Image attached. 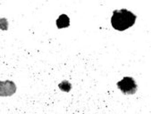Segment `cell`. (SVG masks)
<instances>
[{
    "instance_id": "1",
    "label": "cell",
    "mask_w": 151,
    "mask_h": 114,
    "mask_svg": "<svg viewBox=\"0 0 151 114\" xmlns=\"http://www.w3.org/2000/svg\"><path fill=\"white\" fill-rule=\"evenodd\" d=\"M137 16L127 9L114 10L111 18V23L114 30L124 31L134 25Z\"/></svg>"
},
{
    "instance_id": "2",
    "label": "cell",
    "mask_w": 151,
    "mask_h": 114,
    "mask_svg": "<svg viewBox=\"0 0 151 114\" xmlns=\"http://www.w3.org/2000/svg\"><path fill=\"white\" fill-rule=\"evenodd\" d=\"M116 85L117 88L124 95H133L138 88L137 83L132 77H124L122 80L118 81Z\"/></svg>"
},
{
    "instance_id": "4",
    "label": "cell",
    "mask_w": 151,
    "mask_h": 114,
    "mask_svg": "<svg viewBox=\"0 0 151 114\" xmlns=\"http://www.w3.org/2000/svg\"><path fill=\"white\" fill-rule=\"evenodd\" d=\"M56 25L58 28L68 27L70 25V19L66 14H61L56 20Z\"/></svg>"
},
{
    "instance_id": "3",
    "label": "cell",
    "mask_w": 151,
    "mask_h": 114,
    "mask_svg": "<svg viewBox=\"0 0 151 114\" xmlns=\"http://www.w3.org/2000/svg\"><path fill=\"white\" fill-rule=\"evenodd\" d=\"M16 90L15 85L12 81L0 82V95L7 96L12 95Z\"/></svg>"
}]
</instances>
